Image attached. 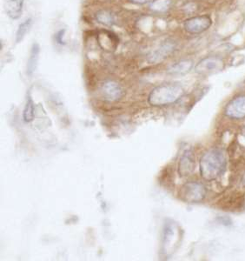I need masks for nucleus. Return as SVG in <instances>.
<instances>
[{
    "label": "nucleus",
    "instance_id": "ddd939ff",
    "mask_svg": "<svg viewBox=\"0 0 245 261\" xmlns=\"http://www.w3.org/2000/svg\"><path fill=\"white\" fill-rule=\"evenodd\" d=\"M39 54H40V46L38 43H33L30 51V57L27 62V74L28 76H33L38 67L39 63Z\"/></svg>",
    "mask_w": 245,
    "mask_h": 261
},
{
    "label": "nucleus",
    "instance_id": "a211bd4d",
    "mask_svg": "<svg viewBox=\"0 0 245 261\" xmlns=\"http://www.w3.org/2000/svg\"><path fill=\"white\" fill-rule=\"evenodd\" d=\"M65 32H66L65 29H61V30L59 31V32L56 33L55 39H56L57 43H58L59 45H65V41L64 40V37H65Z\"/></svg>",
    "mask_w": 245,
    "mask_h": 261
},
{
    "label": "nucleus",
    "instance_id": "6e6552de",
    "mask_svg": "<svg viewBox=\"0 0 245 261\" xmlns=\"http://www.w3.org/2000/svg\"><path fill=\"white\" fill-rule=\"evenodd\" d=\"M225 114L229 119H244L245 95L236 96L229 101L225 108Z\"/></svg>",
    "mask_w": 245,
    "mask_h": 261
},
{
    "label": "nucleus",
    "instance_id": "4be33fe9",
    "mask_svg": "<svg viewBox=\"0 0 245 261\" xmlns=\"http://www.w3.org/2000/svg\"><path fill=\"white\" fill-rule=\"evenodd\" d=\"M242 135H243V136L245 137V125H244V126H243V127H242Z\"/></svg>",
    "mask_w": 245,
    "mask_h": 261
},
{
    "label": "nucleus",
    "instance_id": "f3484780",
    "mask_svg": "<svg viewBox=\"0 0 245 261\" xmlns=\"http://www.w3.org/2000/svg\"><path fill=\"white\" fill-rule=\"evenodd\" d=\"M23 118L25 122H32L34 119V103L31 96L27 98L26 105L24 107Z\"/></svg>",
    "mask_w": 245,
    "mask_h": 261
},
{
    "label": "nucleus",
    "instance_id": "9b49d317",
    "mask_svg": "<svg viewBox=\"0 0 245 261\" xmlns=\"http://www.w3.org/2000/svg\"><path fill=\"white\" fill-rule=\"evenodd\" d=\"M24 0H4L6 14L12 19H18L22 15Z\"/></svg>",
    "mask_w": 245,
    "mask_h": 261
},
{
    "label": "nucleus",
    "instance_id": "6ab92c4d",
    "mask_svg": "<svg viewBox=\"0 0 245 261\" xmlns=\"http://www.w3.org/2000/svg\"><path fill=\"white\" fill-rule=\"evenodd\" d=\"M198 5L196 3H187L185 6H183V10L184 12H186L187 14H192L198 9Z\"/></svg>",
    "mask_w": 245,
    "mask_h": 261
},
{
    "label": "nucleus",
    "instance_id": "9d476101",
    "mask_svg": "<svg viewBox=\"0 0 245 261\" xmlns=\"http://www.w3.org/2000/svg\"><path fill=\"white\" fill-rule=\"evenodd\" d=\"M101 92L103 98L110 102H118L124 98V91L119 84L115 81H109L103 83Z\"/></svg>",
    "mask_w": 245,
    "mask_h": 261
},
{
    "label": "nucleus",
    "instance_id": "7ed1b4c3",
    "mask_svg": "<svg viewBox=\"0 0 245 261\" xmlns=\"http://www.w3.org/2000/svg\"><path fill=\"white\" fill-rule=\"evenodd\" d=\"M181 231L177 224L172 220H167L162 228V257L168 258L176 250L179 241H180Z\"/></svg>",
    "mask_w": 245,
    "mask_h": 261
},
{
    "label": "nucleus",
    "instance_id": "dca6fc26",
    "mask_svg": "<svg viewBox=\"0 0 245 261\" xmlns=\"http://www.w3.org/2000/svg\"><path fill=\"white\" fill-rule=\"evenodd\" d=\"M172 0H152L150 3V10L155 13H166L172 7Z\"/></svg>",
    "mask_w": 245,
    "mask_h": 261
},
{
    "label": "nucleus",
    "instance_id": "20e7f679",
    "mask_svg": "<svg viewBox=\"0 0 245 261\" xmlns=\"http://www.w3.org/2000/svg\"><path fill=\"white\" fill-rule=\"evenodd\" d=\"M225 67V60L220 56L210 55L203 58L195 65L196 73L202 76H210L217 74L224 71Z\"/></svg>",
    "mask_w": 245,
    "mask_h": 261
},
{
    "label": "nucleus",
    "instance_id": "2eb2a0df",
    "mask_svg": "<svg viewBox=\"0 0 245 261\" xmlns=\"http://www.w3.org/2000/svg\"><path fill=\"white\" fill-rule=\"evenodd\" d=\"M33 18H28L18 25V30H17V33H16V36H15V42L17 44H19V43L24 40V37L26 36L27 33H29L31 28L33 27Z\"/></svg>",
    "mask_w": 245,
    "mask_h": 261
},
{
    "label": "nucleus",
    "instance_id": "1a4fd4ad",
    "mask_svg": "<svg viewBox=\"0 0 245 261\" xmlns=\"http://www.w3.org/2000/svg\"><path fill=\"white\" fill-rule=\"evenodd\" d=\"M196 169V157L194 152L190 149L184 151L181 156L177 171L181 177H187L193 173Z\"/></svg>",
    "mask_w": 245,
    "mask_h": 261
},
{
    "label": "nucleus",
    "instance_id": "f03ea898",
    "mask_svg": "<svg viewBox=\"0 0 245 261\" xmlns=\"http://www.w3.org/2000/svg\"><path fill=\"white\" fill-rule=\"evenodd\" d=\"M183 95L184 89L180 84H162L151 91L148 102L152 107H166L177 103Z\"/></svg>",
    "mask_w": 245,
    "mask_h": 261
},
{
    "label": "nucleus",
    "instance_id": "f257e3e1",
    "mask_svg": "<svg viewBox=\"0 0 245 261\" xmlns=\"http://www.w3.org/2000/svg\"><path fill=\"white\" fill-rule=\"evenodd\" d=\"M226 158L220 149H211L205 152L199 161V171L204 180H215L225 172Z\"/></svg>",
    "mask_w": 245,
    "mask_h": 261
},
{
    "label": "nucleus",
    "instance_id": "aec40b11",
    "mask_svg": "<svg viewBox=\"0 0 245 261\" xmlns=\"http://www.w3.org/2000/svg\"><path fill=\"white\" fill-rule=\"evenodd\" d=\"M130 3L133 5H138V6H143L148 3H151L152 0H128Z\"/></svg>",
    "mask_w": 245,
    "mask_h": 261
},
{
    "label": "nucleus",
    "instance_id": "f8f14e48",
    "mask_svg": "<svg viewBox=\"0 0 245 261\" xmlns=\"http://www.w3.org/2000/svg\"><path fill=\"white\" fill-rule=\"evenodd\" d=\"M194 66V61L192 60H183L177 61L168 68L169 74L173 76H183L189 73Z\"/></svg>",
    "mask_w": 245,
    "mask_h": 261
},
{
    "label": "nucleus",
    "instance_id": "412c9836",
    "mask_svg": "<svg viewBox=\"0 0 245 261\" xmlns=\"http://www.w3.org/2000/svg\"><path fill=\"white\" fill-rule=\"evenodd\" d=\"M219 222L223 224V225H225V226H229V225H231L232 224V221H231L229 218H226V220H225V218L224 217H221V218H219Z\"/></svg>",
    "mask_w": 245,
    "mask_h": 261
},
{
    "label": "nucleus",
    "instance_id": "5701e85b",
    "mask_svg": "<svg viewBox=\"0 0 245 261\" xmlns=\"http://www.w3.org/2000/svg\"><path fill=\"white\" fill-rule=\"evenodd\" d=\"M242 185H243V186L245 187V174L243 175V177H242Z\"/></svg>",
    "mask_w": 245,
    "mask_h": 261
},
{
    "label": "nucleus",
    "instance_id": "423d86ee",
    "mask_svg": "<svg viewBox=\"0 0 245 261\" xmlns=\"http://www.w3.org/2000/svg\"><path fill=\"white\" fill-rule=\"evenodd\" d=\"M212 18L208 14L193 16L183 22V30L192 35H199L212 27Z\"/></svg>",
    "mask_w": 245,
    "mask_h": 261
},
{
    "label": "nucleus",
    "instance_id": "0eeeda50",
    "mask_svg": "<svg viewBox=\"0 0 245 261\" xmlns=\"http://www.w3.org/2000/svg\"><path fill=\"white\" fill-rule=\"evenodd\" d=\"M177 48V43L172 39H166L161 42L157 47L151 50L147 55V61L150 64H159L174 54Z\"/></svg>",
    "mask_w": 245,
    "mask_h": 261
},
{
    "label": "nucleus",
    "instance_id": "39448f33",
    "mask_svg": "<svg viewBox=\"0 0 245 261\" xmlns=\"http://www.w3.org/2000/svg\"><path fill=\"white\" fill-rule=\"evenodd\" d=\"M207 190L204 185L200 182L189 181L183 185L179 191L182 200L186 203H199L205 199Z\"/></svg>",
    "mask_w": 245,
    "mask_h": 261
},
{
    "label": "nucleus",
    "instance_id": "4468645a",
    "mask_svg": "<svg viewBox=\"0 0 245 261\" xmlns=\"http://www.w3.org/2000/svg\"><path fill=\"white\" fill-rule=\"evenodd\" d=\"M95 19L104 27H113L116 23L114 13L109 10H99L95 13Z\"/></svg>",
    "mask_w": 245,
    "mask_h": 261
}]
</instances>
